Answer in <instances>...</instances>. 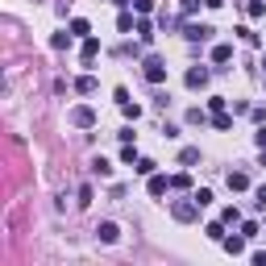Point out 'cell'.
Wrapping results in <instances>:
<instances>
[{"label":"cell","mask_w":266,"mask_h":266,"mask_svg":"<svg viewBox=\"0 0 266 266\" xmlns=\"http://www.w3.org/2000/svg\"><path fill=\"white\" fill-rule=\"evenodd\" d=\"M142 66H146V79H150V83H166V62H162L158 54H150Z\"/></svg>","instance_id":"cell-1"},{"label":"cell","mask_w":266,"mask_h":266,"mask_svg":"<svg viewBox=\"0 0 266 266\" xmlns=\"http://www.w3.org/2000/svg\"><path fill=\"white\" fill-rule=\"evenodd\" d=\"M171 216H175V220H183V225H187V220H195V216H199V204H195V195H191V199H179V204L171 208Z\"/></svg>","instance_id":"cell-2"},{"label":"cell","mask_w":266,"mask_h":266,"mask_svg":"<svg viewBox=\"0 0 266 266\" xmlns=\"http://www.w3.org/2000/svg\"><path fill=\"white\" fill-rule=\"evenodd\" d=\"M208 79H212V71H208V66H191V71H187V87H191V92L208 87Z\"/></svg>","instance_id":"cell-3"},{"label":"cell","mask_w":266,"mask_h":266,"mask_svg":"<svg viewBox=\"0 0 266 266\" xmlns=\"http://www.w3.org/2000/svg\"><path fill=\"white\" fill-rule=\"evenodd\" d=\"M96 237L104 241V246H113V241H121V229H117L113 220H100V225H96Z\"/></svg>","instance_id":"cell-4"},{"label":"cell","mask_w":266,"mask_h":266,"mask_svg":"<svg viewBox=\"0 0 266 266\" xmlns=\"http://www.w3.org/2000/svg\"><path fill=\"white\" fill-rule=\"evenodd\" d=\"M71 125H79V129H92V125H96V113H92L87 104H79V108H71Z\"/></svg>","instance_id":"cell-5"},{"label":"cell","mask_w":266,"mask_h":266,"mask_svg":"<svg viewBox=\"0 0 266 266\" xmlns=\"http://www.w3.org/2000/svg\"><path fill=\"white\" fill-rule=\"evenodd\" d=\"M183 33H187V42H208L216 29L212 25H183Z\"/></svg>","instance_id":"cell-6"},{"label":"cell","mask_w":266,"mask_h":266,"mask_svg":"<svg viewBox=\"0 0 266 266\" xmlns=\"http://www.w3.org/2000/svg\"><path fill=\"white\" fill-rule=\"evenodd\" d=\"M225 183H229V191H246V187H250V175H246V171H229Z\"/></svg>","instance_id":"cell-7"},{"label":"cell","mask_w":266,"mask_h":266,"mask_svg":"<svg viewBox=\"0 0 266 266\" xmlns=\"http://www.w3.org/2000/svg\"><path fill=\"white\" fill-rule=\"evenodd\" d=\"M233 258H237V254H246V233H241V237H229V233H225V241H220Z\"/></svg>","instance_id":"cell-8"},{"label":"cell","mask_w":266,"mask_h":266,"mask_svg":"<svg viewBox=\"0 0 266 266\" xmlns=\"http://www.w3.org/2000/svg\"><path fill=\"white\" fill-rule=\"evenodd\" d=\"M92 175L108 179V175H113V162H108V158H92Z\"/></svg>","instance_id":"cell-9"},{"label":"cell","mask_w":266,"mask_h":266,"mask_svg":"<svg viewBox=\"0 0 266 266\" xmlns=\"http://www.w3.org/2000/svg\"><path fill=\"white\" fill-rule=\"evenodd\" d=\"M166 187H171L166 175H150V195H166Z\"/></svg>","instance_id":"cell-10"},{"label":"cell","mask_w":266,"mask_h":266,"mask_svg":"<svg viewBox=\"0 0 266 266\" xmlns=\"http://www.w3.org/2000/svg\"><path fill=\"white\" fill-rule=\"evenodd\" d=\"M133 33H138V38H142V42H154V25H150L146 17H142L138 25H133Z\"/></svg>","instance_id":"cell-11"},{"label":"cell","mask_w":266,"mask_h":266,"mask_svg":"<svg viewBox=\"0 0 266 266\" xmlns=\"http://www.w3.org/2000/svg\"><path fill=\"white\" fill-rule=\"evenodd\" d=\"M229 58H233V46H229V42L212 46V62H229Z\"/></svg>","instance_id":"cell-12"},{"label":"cell","mask_w":266,"mask_h":266,"mask_svg":"<svg viewBox=\"0 0 266 266\" xmlns=\"http://www.w3.org/2000/svg\"><path fill=\"white\" fill-rule=\"evenodd\" d=\"M75 92H79V96H92V92H96V79H92V75H79V79H75Z\"/></svg>","instance_id":"cell-13"},{"label":"cell","mask_w":266,"mask_h":266,"mask_svg":"<svg viewBox=\"0 0 266 266\" xmlns=\"http://www.w3.org/2000/svg\"><path fill=\"white\" fill-rule=\"evenodd\" d=\"M71 33H75V38H92V25H87L83 17H75V21H71Z\"/></svg>","instance_id":"cell-14"},{"label":"cell","mask_w":266,"mask_h":266,"mask_svg":"<svg viewBox=\"0 0 266 266\" xmlns=\"http://www.w3.org/2000/svg\"><path fill=\"white\" fill-rule=\"evenodd\" d=\"M96 54H100V42L96 38H83V62H92Z\"/></svg>","instance_id":"cell-15"},{"label":"cell","mask_w":266,"mask_h":266,"mask_svg":"<svg viewBox=\"0 0 266 266\" xmlns=\"http://www.w3.org/2000/svg\"><path fill=\"white\" fill-rule=\"evenodd\" d=\"M212 129H220V133L233 129V117H229V113H212Z\"/></svg>","instance_id":"cell-16"},{"label":"cell","mask_w":266,"mask_h":266,"mask_svg":"<svg viewBox=\"0 0 266 266\" xmlns=\"http://www.w3.org/2000/svg\"><path fill=\"white\" fill-rule=\"evenodd\" d=\"M204 233H208V237H212V241H225V220H212V225H208Z\"/></svg>","instance_id":"cell-17"},{"label":"cell","mask_w":266,"mask_h":266,"mask_svg":"<svg viewBox=\"0 0 266 266\" xmlns=\"http://www.w3.org/2000/svg\"><path fill=\"white\" fill-rule=\"evenodd\" d=\"M71 38H75V33H54L50 46H54V50H66V46H71Z\"/></svg>","instance_id":"cell-18"},{"label":"cell","mask_w":266,"mask_h":266,"mask_svg":"<svg viewBox=\"0 0 266 266\" xmlns=\"http://www.w3.org/2000/svg\"><path fill=\"white\" fill-rule=\"evenodd\" d=\"M171 187H175V191H187V187H191V175H183V171L171 175Z\"/></svg>","instance_id":"cell-19"},{"label":"cell","mask_w":266,"mask_h":266,"mask_svg":"<svg viewBox=\"0 0 266 266\" xmlns=\"http://www.w3.org/2000/svg\"><path fill=\"white\" fill-rule=\"evenodd\" d=\"M133 171H138V175H154V158H138V162H133Z\"/></svg>","instance_id":"cell-20"},{"label":"cell","mask_w":266,"mask_h":266,"mask_svg":"<svg viewBox=\"0 0 266 266\" xmlns=\"http://www.w3.org/2000/svg\"><path fill=\"white\" fill-rule=\"evenodd\" d=\"M179 162H183V166H191V162H199V150H195V146H187V150L179 154Z\"/></svg>","instance_id":"cell-21"},{"label":"cell","mask_w":266,"mask_h":266,"mask_svg":"<svg viewBox=\"0 0 266 266\" xmlns=\"http://www.w3.org/2000/svg\"><path fill=\"white\" fill-rule=\"evenodd\" d=\"M220 220H225V225H241V212H237V208H225Z\"/></svg>","instance_id":"cell-22"},{"label":"cell","mask_w":266,"mask_h":266,"mask_svg":"<svg viewBox=\"0 0 266 266\" xmlns=\"http://www.w3.org/2000/svg\"><path fill=\"white\" fill-rule=\"evenodd\" d=\"M121 162H129V166L138 162V150H133V142H125V150H121Z\"/></svg>","instance_id":"cell-23"},{"label":"cell","mask_w":266,"mask_h":266,"mask_svg":"<svg viewBox=\"0 0 266 266\" xmlns=\"http://www.w3.org/2000/svg\"><path fill=\"white\" fill-rule=\"evenodd\" d=\"M195 204H199V208H208V204H212V191H208V187H199V191H195Z\"/></svg>","instance_id":"cell-24"},{"label":"cell","mask_w":266,"mask_h":266,"mask_svg":"<svg viewBox=\"0 0 266 266\" xmlns=\"http://www.w3.org/2000/svg\"><path fill=\"white\" fill-rule=\"evenodd\" d=\"M225 104H229L225 96H208V108H212V113H225Z\"/></svg>","instance_id":"cell-25"},{"label":"cell","mask_w":266,"mask_h":266,"mask_svg":"<svg viewBox=\"0 0 266 266\" xmlns=\"http://www.w3.org/2000/svg\"><path fill=\"white\" fill-rule=\"evenodd\" d=\"M246 13H250V17H262V13H266V0H250Z\"/></svg>","instance_id":"cell-26"},{"label":"cell","mask_w":266,"mask_h":266,"mask_svg":"<svg viewBox=\"0 0 266 266\" xmlns=\"http://www.w3.org/2000/svg\"><path fill=\"white\" fill-rule=\"evenodd\" d=\"M117 25H121V33H129V29H133V25H138V21H133L129 13H121V17H117Z\"/></svg>","instance_id":"cell-27"},{"label":"cell","mask_w":266,"mask_h":266,"mask_svg":"<svg viewBox=\"0 0 266 266\" xmlns=\"http://www.w3.org/2000/svg\"><path fill=\"white\" fill-rule=\"evenodd\" d=\"M121 113H125L129 121H138V117H142V108H138V104H121Z\"/></svg>","instance_id":"cell-28"},{"label":"cell","mask_w":266,"mask_h":266,"mask_svg":"<svg viewBox=\"0 0 266 266\" xmlns=\"http://www.w3.org/2000/svg\"><path fill=\"white\" fill-rule=\"evenodd\" d=\"M241 233L246 237H258V220H241Z\"/></svg>","instance_id":"cell-29"},{"label":"cell","mask_w":266,"mask_h":266,"mask_svg":"<svg viewBox=\"0 0 266 266\" xmlns=\"http://www.w3.org/2000/svg\"><path fill=\"white\" fill-rule=\"evenodd\" d=\"M254 204H258V208H266V183H262V187L254 191Z\"/></svg>","instance_id":"cell-30"},{"label":"cell","mask_w":266,"mask_h":266,"mask_svg":"<svg viewBox=\"0 0 266 266\" xmlns=\"http://www.w3.org/2000/svg\"><path fill=\"white\" fill-rule=\"evenodd\" d=\"M133 9H138V13H150V9H154V0H133Z\"/></svg>","instance_id":"cell-31"},{"label":"cell","mask_w":266,"mask_h":266,"mask_svg":"<svg viewBox=\"0 0 266 266\" xmlns=\"http://www.w3.org/2000/svg\"><path fill=\"white\" fill-rule=\"evenodd\" d=\"M195 9H199V0H183V17H191Z\"/></svg>","instance_id":"cell-32"},{"label":"cell","mask_w":266,"mask_h":266,"mask_svg":"<svg viewBox=\"0 0 266 266\" xmlns=\"http://www.w3.org/2000/svg\"><path fill=\"white\" fill-rule=\"evenodd\" d=\"M254 142H258V146L266 150V125H258V133H254Z\"/></svg>","instance_id":"cell-33"},{"label":"cell","mask_w":266,"mask_h":266,"mask_svg":"<svg viewBox=\"0 0 266 266\" xmlns=\"http://www.w3.org/2000/svg\"><path fill=\"white\" fill-rule=\"evenodd\" d=\"M250 258H254V266H266V254H262V250H254Z\"/></svg>","instance_id":"cell-34"},{"label":"cell","mask_w":266,"mask_h":266,"mask_svg":"<svg viewBox=\"0 0 266 266\" xmlns=\"http://www.w3.org/2000/svg\"><path fill=\"white\" fill-rule=\"evenodd\" d=\"M113 5H121V9H125V5H133V0H113Z\"/></svg>","instance_id":"cell-35"}]
</instances>
